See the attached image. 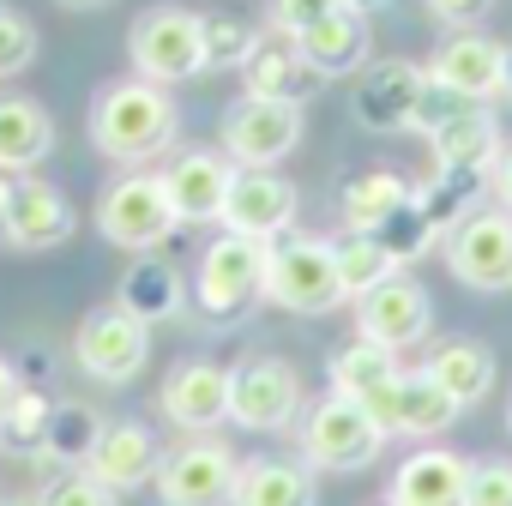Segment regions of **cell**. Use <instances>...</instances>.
<instances>
[{
	"label": "cell",
	"mask_w": 512,
	"mask_h": 506,
	"mask_svg": "<svg viewBox=\"0 0 512 506\" xmlns=\"http://www.w3.org/2000/svg\"><path fill=\"white\" fill-rule=\"evenodd\" d=\"M428 326H434V302L404 272H392L386 284H374L368 296H356V338H368V344H380L392 356L416 350L428 338Z\"/></svg>",
	"instance_id": "4fadbf2b"
},
{
	"label": "cell",
	"mask_w": 512,
	"mask_h": 506,
	"mask_svg": "<svg viewBox=\"0 0 512 506\" xmlns=\"http://www.w3.org/2000/svg\"><path fill=\"white\" fill-rule=\"evenodd\" d=\"M97 434H103V416H97L91 404H55V410H49V434H43V452H37V458H55L61 470H67V464H85V458H91V446H97Z\"/></svg>",
	"instance_id": "1f68e13d"
},
{
	"label": "cell",
	"mask_w": 512,
	"mask_h": 506,
	"mask_svg": "<svg viewBox=\"0 0 512 506\" xmlns=\"http://www.w3.org/2000/svg\"><path fill=\"white\" fill-rule=\"evenodd\" d=\"M127 61L151 85H181V79L205 73V13H187L175 0L145 7L127 31Z\"/></svg>",
	"instance_id": "3957f363"
},
{
	"label": "cell",
	"mask_w": 512,
	"mask_h": 506,
	"mask_svg": "<svg viewBox=\"0 0 512 506\" xmlns=\"http://www.w3.org/2000/svg\"><path fill=\"white\" fill-rule=\"evenodd\" d=\"M464 506H512V464H506V458H482V464H470Z\"/></svg>",
	"instance_id": "f35d334b"
},
{
	"label": "cell",
	"mask_w": 512,
	"mask_h": 506,
	"mask_svg": "<svg viewBox=\"0 0 512 506\" xmlns=\"http://www.w3.org/2000/svg\"><path fill=\"white\" fill-rule=\"evenodd\" d=\"M428 79L464 103H494V97H506V43H494L482 31H452L434 49Z\"/></svg>",
	"instance_id": "2e32d148"
},
{
	"label": "cell",
	"mask_w": 512,
	"mask_h": 506,
	"mask_svg": "<svg viewBox=\"0 0 512 506\" xmlns=\"http://www.w3.org/2000/svg\"><path fill=\"white\" fill-rule=\"evenodd\" d=\"M302 416V374L278 356H253L229 368V422L247 434H278Z\"/></svg>",
	"instance_id": "ba28073f"
},
{
	"label": "cell",
	"mask_w": 512,
	"mask_h": 506,
	"mask_svg": "<svg viewBox=\"0 0 512 506\" xmlns=\"http://www.w3.org/2000/svg\"><path fill=\"white\" fill-rule=\"evenodd\" d=\"M37 506H121V500H115V488L97 482L85 464H67V470H55V476L37 488Z\"/></svg>",
	"instance_id": "d590c367"
},
{
	"label": "cell",
	"mask_w": 512,
	"mask_h": 506,
	"mask_svg": "<svg viewBox=\"0 0 512 506\" xmlns=\"http://www.w3.org/2000/svg\"><path fill=\"white\" fill-rule=\"evenodd\" d=\"M157 458H163V446H157V434H151L145 422H103V434H97L85 470H91L97 482H109L115 494H127V488H139V482L157 476Z\"/></svg>",
	"instance_id": "44dd1931"
},
{
	"label": "cell",
	"mask_w": 512,
	"mask_h": 506,
	"mask_svg": "<svg viewBox=\"0 0 512 506\" xmlns=\"http://www.w3.org/2000/svg\"><path fill=\"white\" fill-rule=\"evenodd\" d=\"M266 302L290 308V314H332L344 296L338 278V253L320 235H278L266 247Z\"/></svg>",
	"instance_id": "7a4b0ae2"
},
{
	"label": "cell",
	"mask_w": 512,
	"mask_h": 506,
	"mask_svg": "<svg viewBox=\"0 0 512 506\" xmlns=\"http://www.w3.org/2000/svg\"><path fill=\"white\" fill-rule=\"evenodd\" d=\"M241 85H247V97H272V103H308V97H320V73L308 67V55L296 49V37H260V49L247 55V67H241Z\"/></svg>",
	"instance_id": "ffe728a7"
},
{
	"label": "cell",
	"mask_w": 512,
	"mask_h": 506,
	"mask_svg": "<svg viewBox=\"0 0 512 506\" xmlns=\"http://www.w3.org/2000/svg\"><path fill=\"white\" fill-rule=\"evenodd\" d=\"M175 97L151 79H115L91 103V145L109 163H151L175 145Z\"/></svg>",
	"instance_id": "6da1fadb"
},
{
	"label": "cell",
	"mask_w": 512,
	"mask_h": 506,
	"mask_svg": "<svg viewBox=\"0 0 512 506\" xmlns=\"http://www.w3.org/2000/svg\"><path fill=\"white\" fill-rule=\"evenodd\" d=\"M320 482L308 458H247L229 506H314Z\"/></svg>",
	"instance_id": "603a6c76"
},
{
	"label": "cell",
	"mask_w": 512,
	"mask_h": 506,
	"mask_svg": "<svg viewBox=\"0 0 512 506\" xmlns=\"http://www.w3.org/2000/svg\"><path fill=\"white\" fill-rule=\"evenodd\" d=\"M428 151L440 175H494L506 145H500V121L488 115V103H464L428 127Z\"/></svg>",
	"instance_id": "e0dca14e"
},
{
	"label": "cell",
	"mask_w": 512,
	"mask_h": 506,
	"mask_svg": "<svg viewBox=\"0 0 512 506\" xmlns=\"http://www.w3.org/2000/svg\"><path fill=\"white\" fill-rule=\"evenodd\" d=\"M332 7H344V0H272V31H278V37H302V31L320 25Z\"/></svg>",
	"instance_id": "ab89813d"
},
{
	"label": "cell",
	"mask_w": 512,
	"mask_h": 506,
	"mask_svg": "<svg viewBox=\"0 0 512 506\" xmlns=\"http://www.w3.org/2000/svg\"><path fill=\"white\" fill-rule=\"evenodd\" d=\"M458 422V404L428 380V374H398V392H392V434H446Z\"/></svg>",
	"instance_id": "83f0119b"
},
{
	"label": "cell",
	"mask_w": 512,
	"mask_h": 506,
	"mask_svg": "<svg viewBox=\"0 0 512 506\" xmlns=\"http://www.w3.org/2000/svg\"><path fill=\"white\" fill-rule=\"evenodd\" d=\"M175 205L163 193V175H115L97 199V229L103 241L127 247V253H151L175 235Z\"/></svg>",
	"instance_id": "8992f818"
},
{
	"label": "cell",
	"mask_w": 512,
	"mask_h": 506,
	"mask_svg": "<svg viewBox=\"0 0 512 506\" xmlns=\"http://www.w3.org/2000/svg\"><path fill=\"white\" fill-rule=\"evenodd\" d=\"M302 145V109L272 97H241L223 115V157L235 169H272Z\"/></svg>",
	"instance_id": "8fae6325"
},
{
	"label": "cell",
	"mask_w": 512,
	"mask_h": 506,
	"mask_svg": "<svg viewBox=\"0 0 512 506\" xmlns=\"http://www.w3.org/2000/svg\"><path fill=\"white\" fill-rule=\"evenodd\" d=\"M193 296H199V308H205L217 326L241 320L253 302H266V241L223 229V235L199 253Z\"/></svg>",
	"instance_id": "277c9868"
},
{
	"label": "cell",
	"mask_w": 512,
	"mask_h": 506,
	"mask_svg": "<svg viewBox=\"0 0 512 506\" xmlns=\"http://www.w3.org/2000/svg\"><path fill=\"white\" fill-rule=\"evenodd\" d=\"M488 193H494V199L512 211V145L500 151V163H494V175H488Z\"/></svg>",
	"instance_id": "b9f144b4"
},
{
	"label": "cell",
	"mask_w": 512,
	"mask_h": 506,
	"mask_svg": "<svg viewBox=\"0 0 512 506\" xmlns=\"http://www.w3.org/2000/svg\"><path fill=\"white\" fill-rule=\"evenodd\" d=\"M49 151H55V121H49V109H43L37 97L7 91V97H0V169H7V175H25V169H37Z\"/></svg>",
	"instance_id": "484cf974"
},
{
	"label": "cell",
	"mask_w": 512,
	"mask_h": 506,
	"mask_svg": "<svg viewBox=\"0 0 512 506\" xmlns=\"http://www.w3.org/2000/svg\"><path fill=\"white\" fill-rule=\"evenodd\" d=\"M235 476H241V458L223 446V440H187L175 452L157 458V500L163 506H229L235 494Z\"/></svg>",
	"instance_id": "30bf717a"
},
{
	"label": "cell",
	"mask_w": 512,
	"mask_h": 506,
	"mask_svg": "<svg viewBox=\"0 0 512 506\" xmlns=\"http://www.w3.org/2000/svg\"><path fill=\"white\" fill-rule=\"evenodd\" d=\"M506 97H512V49H506Z\"/></svg>",
	"instance_id": "7dc6e473"
},
{
	"label": "cell",
	"mask_w": 512,
	"mask_h": 506,
	"mask_svg": "<svg viewBox=\"0 0 512 506\" xmlns=\"http://www.w3.org/2000/svg\"><path fill=\"white\" fill-rule=\"evenodd\" d=\"M55 7H67V13H97V7H109V0H55Z\"/></svg>",
	"instance_id": "ee69618b"
},
{
	"label": "cell",
	"mask_w": 512,
	"mask_h": 506,
	"mask_svg": "<svg viewBox=\"0 0 512 506\" xmlns=\"http://www.w3.org/2000/svg\"><path fill=\"white\" fill-rule=\"evenodd\" d=\"M127 314H139L145 326H157V320H175L181 314V278H175V266H163V260H139L127 278H121V296H115Z\"/></svg>",
	"instance_id": "f1b7e54d"
},
{
	"label": "cell",
	"mask_w": 512,
	"mask_h": 506,
	"mask_svg": "<svg viewBox=\"0 0 512 506\" xmlns=\"http://www.w3.org/2000/svg\"><path fill=\"white\" fill-rule=\"evenodd\" d=\"M145 356H151V326H145L139 314H127L121 302L85 314V326H79V338H73V362H79L91 380H103V386H127V380L145 368Z\"/></svg>",
	"instance_id": "7c38bea8"
},
{
	"label": "cell",
	"mask_w": 512,
	"mask_h": 506,
	"mask_svg": "<svg viewBox=\"0 0 512 506\" xmlns=\"http://www.w3.org/2000/svg\"><path fill=\"white\" fill-rule=\"evenodd\" d=\"M446 266L464 290H482V296H500L512 290V211L506 205H476L464 211L446 235Z\"/></svg>",
	"instance_id": "5b68a950"
},
{
	"label": "cell",
	"mask_w": 512,
	"mask_h": 506,
	"mask_svg": "<svg viewBox=\"0 0 512 506\" xmlns=\"http://www.w3.org/2000/svg\"><path fill=\"white\" fill-rule=\"evenodd\" d=\"M506 428H512V410H506Z\"/></svg>",
	"instance_id": "c3c4849f"
},
{
	"label": "cell",
	"mask_w": 512,
	"mask_h": 506,
	"mask_svg": "<svg viewBox=\"0 0 512 506\" xmlns=\"http://www.w3.org/2000/svg\"><path fill=\"white\" fill-rule=\"evenodd\" d=\"M229 181H235V163L223 151H181L169 169H163V193L175 205L181 223H217L223 217V199H229Z\"/></svg>",
	"instance_id": "ac0fdd59"
},
{
	"label": "cell",
	"mask_w": 512,
	"mask_h": 506,
	"mask_svg": "<svg viewBox=\"0 0 512 506\" xmlns=\"http://www.w3.org/2000/svg\"><path fill=\"white\" fill-rule=\"evenodd\" d=\"M392 374H404L398 356L380 350V344H368V338H350L344 350H332V392H344V398H368Z\"/></svg>",
	"instance_id": "4dcf8cb0"
},
{
	"label": "cell",
	"mask_w": 512,
	"mask_h": 506,
	"mask_svg": "<svg viewBox=\"0 0 512 506\" xmlns=\"http://www.w3.org/2000/svg\"><path fill=\"white\" fill-rule=\"evenodd\" d=\"M0 506H13V500H0Z\"/></svg>",
	"instance_id": "681fc988"
},
{
	"label": "cell",
	"mask_w": 512,
	"mask_h": 506,
	"mask_svg": "<svg viewBox=\"0 0 512 506\" xmlns=\"http://www.w3.org/2000/svg\"><path fill=\"white\" fill-rule=\"evenodd\" d=\"M434 79L422 61H368L356 73V91H350V115L368 127V133H410L422 103H428Z\"/></svg>",
	"instance_id": "9c48e42d"
},
{
	"label": "cell",
	"mask_w": 512,
	"mask_h": 506,
	"mask_svg": "<svg viewBox=\"0 0 512 506\" xmlns=\"http://www.w3.org/2000/svg\"><path fill=\"white\" fill-rule=\"evenodd\" d=\"M73 199L55 187V181H43V175H13V199H7V211H0V235H7L19 253H49V247H61L67 235H73Z\"/></svg>",
	"instance_id": "9a60e30c"
},
{
	"label": "cell",
	"mask_w": 512,
	"mask_h": 506,
	"mask_svg": "<svg viewBox=\"0 0 512 506\" xmlns=\"http://www.w3.org/2000/svg\"><path fill=\"white\" fill-rule=\"evenodd\" d=\"M380 446H386V434L344 392H332V398L302 410V458L314 470H362V464L380 458Z\"/></svg>",
	"instance_id": "52a82bcc"
},
{
	"label": "cell",
	"mask_w": 512,
	"mask_h": 506,
	"mask_svg": "<svg viewBox=\"0 0 512 506\" xmlns=\"http://www.w3.org/2000/svg\"><path fill=\"white\" fill-rule=\"evenodd\" d=\"M470 464L458 452H410L386 488L392 506H464Z\"/></svg>",
	"instance_id": "cb8c5ba5"
},
{
	"label": "cell",
	"mask_w": 512,
	"mask_h": 506,
	"mask_svg": "<svg viewBox=\"0 0 512 506\" xmlns=\"http://www.w3.org/2000/svg\"><path fill=\"white\" fill-rule=\"evenodd\" d=\"M332 253H338V278H344V296H368L374 284H386L392 272H404L392 253H386V241L374 235V229H344L338 241H332Z\"/></svg>",
	"instance_id": "f546056e"
},
{
	"label": "cell",
	"mask_w": 512,
	"mask_h": 506,
	"mask_svg": "<svg viewBox=\"0 0 512 506\" xmlns=\"http://www.w3.org/2000/svg\"><path fill=\"white\" fill-rule=\"evenodd\" d=\"M49 410H55V398L49 392H31V386H19V398H13V410H7V422H0V446L7 452H43V434H49Z\"/></svg>",
	"instance_id": "836d02e7"
},
{
	"label": "cell",
	"mask_w": 512,
	"mask_h": 506,
	"mask_svg": "<svg viewBox=\"0 0 512 506\" xmlns=\"http://www.w3.org/2000/svg\"><path fill=\"white\" fill-rule=\"evenodd\" d=\"M422 374H428L458 410H470V404H482V398L494 392V350L476 344V338H446V344H434V356L422 362Z\"/></svg>",
	"instance_id": "d4e9b609"
},
{
	"label": "cell",
	"mask_w": 512,
	"mask_h": 506,
	"mask_svg": "<svg viewBox=\"0 0 512 506\" xmlns=\"http://www.w3.org/2000/svg\"><path fill=\"white\" fill-rule=\"evenodd\" d=\"M482 193H488V175H434L428 187H416V211L446 235L464 211H476Z\"/></svg>",
	"instance_id": "d6a6232c"
},
{
	"label": "cell",
	"mask_w": 512,
	"mask_h": 506,
	"mask_svg": "<svg viewBox=\"0 0 512 506\" xmlns=\"http://www.w3.org/2000/svg\"><path fill=\"white\" fill-rule=\"evenodd\" d=\"M368 13H356V7H332L320 25H308L302 37H296V49L308 55V67L320 73V79H350V73H362L368 67Z\"/></svg>",
	"instance_id": "7402d4cb"
},
{
	"label": "cell",
	"mask_w": 512,
	"mask_h": 506,
	"mask_svg": "<svg viewBox=\"0 0 512 506\" xmlns=\"http://www.w3.org/2000/svg\"><path fill=\"white\" fill-rule=\"evenodd\" d=\"M410 199H416V187H410L404 175H392V169L350 175V181H344V193H338V205H344V223H350V229H380V223H386V217H398Z\"/></svg>",
	"instance_id": "4316f807"
},
{
	"label": "cell",
	"mask_w": 512,
	"mask_h": 506,
	"mask_svg": "<svg viewBox=\"0 0 512 506\" xmlns=\"http://www.w3.org/2000/svg\"><path fill=\"white\" fill-rule=\"evenodd\" d=\"M374 235L386 241V253H392V260H398V266H410V260H422V253H428V247L440 241V229H434V223H428V217L416 211V199H410V205H404L398 217H386V223H380Z\"/></svg>",
	"instance_id": "8d00e7d4"
},
{
	"label": "cell",
	"mask_w": 512,
	"mask_h": 506,
	"mask_svg": "<svg viewBox=\"0 0 512 506\" xmlns=\"http://www.w3.org/2000/svg\"><path fill=\"white\" fill-rule=\"evenodd\" d=\"M7 199H13V175L0 169V211H7Z\"/></svg>",
	"instance_id": "bcb514c9"
},
{
	"label": "cell",
	"mask_w": 512,
	"mask_h": 506,
	"mask_svg": "<svg viewBox=\"0 0 512 506\" xmlns=\"http://www.w3.org/2000/svg\"><path fill=\"white\" fill-rule=\"evenodd\" d=\"M428 13L440 25H452V31H470V25H482L494 13V0H428Z\"/></svg>",
	"instance_id": "60d3db41"
},
{
	"label": "cell",
	"mask_w": 512,
	"mask_h": 506,
	"mask_svg": "<svg viewBox=\"0 0 512 506\" xmlns=\"http://www.w3.org/2000/svg\"><path fill=\"white\" fill-rule=\"evenodd\" d=\"M260 49V31L235 13H211L205 19V67H247V55Z\"/></svg>",
	"instance_id": "e575fe53"
},
{
	"label": "cell",
	"mask_w": 512,
	"mask_h": 506,
	"mask_svg": "<svg viewBox=\"0 0 512 506\" xmlns=\"http://www.w3.org/2000/svg\"><path fill=\"white\" fill-rule=\"evenodd\" d=\"M296 205H302L296 181H284V175H272V169H235L229 199H223V229L253 235V241L272 247L278 235L296 229Z\"/></svg>",
	"instance_id": "5bb4252c"
},
{
	"label": "cell",
	"mask_w": 512,
	"mask_h": 506,
	"mask_svg": "<svg viewBox=\"0 0 512 506\" xmlns=\"http://www.w3.org/2000/svg\"><path fill=\"white\" fill-rule=\"evenodd\" d=\"M31 61H37V31H31V19L0 0V79L25 73Z\"/></svg>",
	"instance_id": "74e56055"
},
{
	"label": "cell",
	"mask_w": 512,
	"mask_h": 506,
	"mask_svg": "<svg viewBox=\"0 0 512 506\" xmlns=\"http://www.w3.org/2000/svg\"><path fill=\"white\" fill-rule=\"evenodd\" d=\"M344 7H356V13H368V19H374L380 7H392V0H344Z\"/></svg>",
	"instance_id": "f6af8a7d"
},
{
	"label": "cell",
	"mask_w": 512,
	"mask_h": 506,
	"mask_svg": "<svg viewBox=\"0 0 512 506\" xmlns=\"http://www.w3.org/2000/svg\"><path fill=\"white\" fill-rule=\"evenodd\" d=\"M157 404H163V416H169L175 428L211 434L217 422H229V368H217V362H181V368L163 380Z\"/></svg>",
	"instance_id": "d6986e66"
},
{
	"label": "cell",
	"mask_w": 512,
	"mask_h": 506,
	"mask_svg": "<svg viewBox=\"0 0 512 506\" xmlns=\"http://www.w3.org/2000/svg\"><path fill=\"white\" fill-rule=\"evenodd\" d=\"M13 398H19V368L0 356V422H7V410H13Z\"/></svg>",
	"instance_id": "7bdbcfd3"
}]
</instances>
